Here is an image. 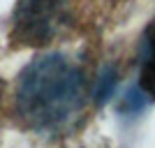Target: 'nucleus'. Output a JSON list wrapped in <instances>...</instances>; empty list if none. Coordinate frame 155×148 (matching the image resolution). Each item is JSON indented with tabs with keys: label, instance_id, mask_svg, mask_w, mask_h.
<instances>
[{
	"label": "nucleus",
	"instance_id": "f257e3e1",
	"mask_svg": "<svg viewBox=\"0 0 155 148\" xmlns=\"http://www.w3.org/2000/svg\"><path fill=\"white\" fill-rule=\"evenodd\" d=\"M84 102V72L63 53L39 56L19 77L16 109L35 130L65 127L81 111Z\"/></svg>",
	"mask_w": 155,
	"mask_h": 148
},
{
	"label": "nucleus",
	"instance_id": "f03ea898",
	"mask_svg": "<svg viewBox=\"0 0 155 148\" xmlns=\"http://www.w3.org/2000/svg\"><path fill=\"white\" fill-rule=\"evenodd\" d=\"M67 23V0H19L12 19V37L19 44H46Z\"/></svg>",
	"mask_w": 155,
	"mask_h": 148
},
{
	"label": "nucleus",
	"instance_id": "7ed1b4c3",
	"mask_svg": "<svg viewBox=\"0 0 155 148\" xmlns=\"http://www.w3.org/2000/svg\"><path fill=\"white\" fill-rule=\"evenodd\" d=\"M139 86H141V90L148 95V100H155V21L146 28V32H143Z\"/></svg>",
	"mask_w": 155,
	"mask_h": 148
},
{
	"label": "nucleus",
	"instance_id": "20e7f679",
	"mask_svg": "<svg viewBox=\"0 0 155 148\" xmlns=\"http://www.w3.org/2000/svg\"><path fill=\"white\" fill-rule=\"evenodd\" d=\"M116 86H118V72L116 67H104L100 72V77H97V84H95V104H104L109 102L114 93H116Z\"/></svg>",
	"mask_w": 155,
	"mask_h": 148
},
{
	"label": "nucleus",
	"instance_id": "39448f33",
	"mask_svg": "<svg viewBox=\"0 0 155 148\" xmlns=\"http://www.w3.org/2000/svg\"><path fill=\"white\" fill-rule=\"evenodd\" d=\"M146 102H148V95L141 90V86H132V88L125 90L123 102H120V111L123 113H139L146 107Z\"/></svg>",
	"mask_w": 155,
	"mask_h": 148
}]
</instances>
